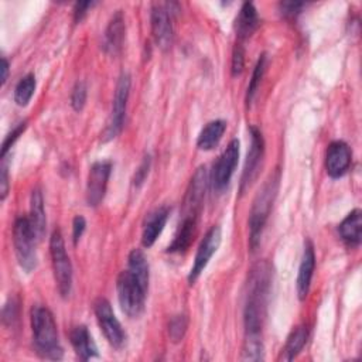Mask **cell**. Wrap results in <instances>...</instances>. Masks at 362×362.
<instances>
[{
	"mask_svg": "<svg viewBox=\"0 0 362 362\" xmlns=\"http://www.w3.org/2000/svg\"><path fill=\"white\" fill-rule=\"evenodd\" d=\"M272 287V267L267 262L256 263L246 283V297L243 308L245 337H260L266 318L267 301Z\"/></svg>",
	"mask_w": 362,
	"mask_h": 362,
	"instance_id": "6da1fadb",
	"label": "cell"
},
{
	"mask_svg": "<svg viewBox=\"0 0 362 362\" xmlns=\"http://www.w3.org/2000/svg\"><path fill=\"white\" fill-rule=\"evenodd\" d=\"M30 320L35 352L44 359H61L64 351L59 342L58 329L52 313L47 307L34 305L31 308Z\"/></svg>",
	"mask_w": 362,
	"mask_h": 362,
	"instance_id": "7a4b0ae2",
	"label": "cell"
},
{
	"mask_svg": "<svg viewBox=\"0 0 362 362\" xmlns=\"http://www.w3.org/2000/svg\"><path fill=\"white\" fill-rule=\"evenodd\" d=\"M279 181H280V173L279 170L269 175V178L263 182L260 189L257 191L250 214H249V243L252 250H256L262 232L264 229V225L267 222V218L270 215V211L273 208V202L276 199L277 191H279Z\"/></svg>",
	"mask_w": 362,
	"mask_h": 362,
	"instance_id": "3957f363",
	"label": "cell"
},
{
	"mask_svg": "<svg viewBox=\"0 0 362 362\" xmlns=\"http://www.w3.org/2000/svg\"><path fill=\"white\" fill-rule=\"evenodd\" d=\"M148 283L139 279L129 269L123 270L116 281L117 300L122 311L130 318L139 317L144 310Z\"/></svg>",
	"mask_w": 362,
	"mask_h": 362,
	"instance_id": "277c9868",
	"label": "cell"
},
{
	"mask_svg": "<svg viewBox=\"0 0 362 362\" xmlns=\"http://www.w3.org/2000/svg\"><path fill=\"white\" fill-rule=\"evenodd\" d=\"M37 235L33 229L28 216H18L13 226V243L17 262L27 273L33 272L37 266L35 242Z\"/></svg>",
	"mask_w": 362,
	"mask_h": 362,
	"instance_id": "5b68a950",
	"label": "cell"
},
{
	"mask_svg": "<svg viewBox=\"0 0 362 362\" xmlns=\"http://www.w3.org/2000/svg\"><path fill=\"white\" fill-rule=\"evenodd\" d=\"M49 253L58 291L61 297L65 298L71 294L72 288V264L66 255L62 235L58 229H55L49 238Z\"/></svg>",
	"mask_w": 362,
	"mask_h": 362,
	"instance_id": "8992f818",
	"label": "cell"
},
{
	"mask_svg": "<svg viewBox=\"0 0 362 362\" xmlns=\"http://www.w3.org/2000/svg\"><path fill=\"white\" fill-rule=\"evenodd\" d=\"M130 75L127 72H123L119 76V81L116 83L112 112L107 120V124L102 133V140L109 141L115 139L123 129L124 124V116H126V107L130 93Z\"/></svg>",
	"mask_w": 362,
	"mask_h": 362,
	"instance_id": "52a82bcc",
	"label": "cell"
},
{
	"mask_svg": "<svg viewBox=\"0 0 362 362\" xmlns=\"http://www.w3.org/2000/svg\"><path fill=\"white\" fill-rule=\"evenodd\" d=\"M93 311L98 320V324L107 339V342L113 346L120 349L126 344V332L122 328L119 320L116 318L110 303L106 298H98L93 304Z\"/></svg>",
	"mask_w": 362,
	"mask_h": 362,
	"instance_id": "ba28073f",
	"label": "cell"
},
{
	"mask_svg": "<svg viewBox=\"0 0 362 362\" xmlns=\"http://www.w3.org/2000/svg\"><path fill=\"white\" fill-rule=\"evenodd\" d=\"M171 14V4L168 3H154L151 6V33L157 47L163 51L170 49L174 40Z\"/></svg>",
	"mask_w": 362,
	"mask_h": 362,
	"instance_id": "9c48e42d",
	"label": "cell"
},
{
	"mask_svg": "<svg viewBox=\"0 0 362 362\" xmlns=\"http://www.w3.org/2000/svg\"><path fill=\"white\" fill-rule=\"evenodd\" d=\"M249 133H250V147L247 150V156L245 160L243 173H242V178H240V192L242 194L256 180L260 165H262V161H263V156H264V140H263L262 132L257 127L250 126Z\"/></svg>",
	"mask_w": 362,
	"mask_h": 362,
	"instance_id": "30bf717a",
	"label": "cell"
},
{
	"mask_svg": "<svg viewBox=\"0 0 362 362\" xmlns=\"http://www.w3.org/2000/svg\"><path fill=\"white\" fill-rule=\"evenodd\" d=\"M238 158H239V140L233 139L228 144V147L223 150V153L218 157L216 163L214 164L211 182H212V188L216 192H222L228 187L232 178V174L236 168Z\"/></svg>",
	"mask_w": 362,
	"mask_h": 362,
	"instance_id": "8fae6325",
	"label": "cell"
},
{
	"mask_svg": "<svg viewBox=\"0 0 362 362\" xmlns=\"http://www.w3.org/2000/svg\"><path fill=\"white\" fill-rule=\"evenodd\" d=\"M221 239H222V232H221V226L219 225H214L202 238L192 267L188 273V281L189 284L195 283V280L199 277V274L204 272V269L206 267L208 262L211 260V257L214 256V253L218 250L219 245H221Z\"/></svg>",
	"mask_w": 362,
	"mask_h": 362,
	"instance_id": "7c38bea8",
	"label": "cell"
},
{
	"mask_svg": "<svg viewBox=\"0 0 362 362\" xmlns=\"http://www.w3.org/2000/svg\"><path fill=\"white\" fill-rule=\"evenodd\" d=\"M112 164L109 161L93 163L89 168L86 182V204L89 206H98L105 197Z\"/></svg>",
	"mask_w": 362,
	"mask_h": 362,
	"instance_id": "4fadbf2b",
	"label": "cell"
},
{
	"mask_svg": "<svg viewBox=\"0 0 362 362\" xmlns=\"http://www.w3.org/2000/svg\"><path fill=\"white\" fill-rule=\"evenodd\" d=\"M351 158H352V151L345 141L342 140L332 141L328 146L327 154H325V168L328 175L332 178L342 177L351 165Z\"/></svg>",
	"mask_w": 362,
	"mask_h": 362,
	"instance_id": "5bb4252c",
	"label": "cell"
},
{
	"mask_svg": "<svg viewBox=\"0 0 362 362\" xmlns=\"http://www.w3.org/2000/svg\"><path fill=\"white\" fill-rule=\"evenodd\" d=\"M206 182H208V174L205 167H199L194 177L191 178L189 188L185 195L184 201V216H195L198 218V214L202 206V201L205 197V189H206Z\"/></svg>",
	"mask_w": 362,
	"mask_h": 362,
	"instance_id": "9a60e30c",
	"label": "cell"
},
{
	"mask_svg": "<svg viewBox=\"0 0 362 362\" xmlns=\"http://www.w3.org/2000/svg\"><path fill=\"white\" fill-rule=\"evenodd\" d=\"M314 267H315L314 246L310 240H307L304 243L303 257H301L298 274H297V296L300 300H304L308 294V290L311 286V279L314 274Z\"/></svg>",
	"mask_w": 362,
	"mask_h": 362,
	"instance_id": "2e32d148",
	"label": "cell"
},
{
	"mask_svg": "<svg viewBox=\"0 0 362 362\" xmlns=\"http://www.w3.org/2000/svg\"><path fill=\"white\" fill-rule=\"evenodd\" d=\"M124 31H126V25H124L123 14L120 10H117L112 16L103 34V49L107 54L116 55L120 52L124 41Z\"/></svg>",
	"mask_w": 362,
	"mask_h": 362,
	"instance_id": "e0dca14e",
	"label": "cell"
},
{
	"mask_svg": "<svg viewBox=\"0 0 362 362\" xmlns=\"http://www.w3.org/2000/svg\"><path fill=\"white\" fill-rule=\"evenodd\" d=\"M338 233L342 242L351 247H358L362 239V212L361 209L351 211L338 225Z\"/></svg>",
	"mask_w": 362,
	"mask_h": 362,
	"instance_id": "ac0fdd59",
	"label": "cell"
},
{
	"mask_svg": "<svg viewBox=\"0 0 362 362\" xmlns=\"http://www.w3.org/2000/svg\"><path fill=\"white\" fill-rule=\"evenodd\" d=\"M257 25H259V16L253 3H249V1L243 3L235 20V31L239 42L249 38L255 33Z\"/></svg>",
	"mask_w": 362,
	"mask_h": 362,
	"instance_id": "d6986e66",
	"label": "cell"
},
{
	"mask_svg": "<svg viewBox=\"0 0 362 362\" xmlns=\"http://www.w3.org/2000/svg\"><path fill=\"white\" fill-rule=\"evenodd\" d=\"M168 208L167 206H160L156 211H153L144 223L143 233H141V243L146 247H150L158 238V235L163 232L164 225L168 219Z\"/></svg>",
	"mask_w": 362,
	"mask_h": 362,
	"instance_id": "ffe728a7",
	"label": "cell"
},
{
	"mask_svg": "<svg viewBox=\"0 0 362 362\" xmlns=\"http://www.w3.org/2000/svg\"><path fill=\"white\" fill-rule=\"evenodd\" d=\"M69 338H71V344H72L76 355L82 361H88V359L98 356V348L85 325L75 327L71 331Z\"/></svg>",
	"mask_w": 362,
	"mask_h": 362,
	"instance_id": "44dd1931",
	"label": "cell"
},
{
	"mask_svg": "<svg viewBox=\"0 0 362 362\" xmlns=\"http://www.w3.org/2000/svg\"><path fill=\"white\" fill-rule=\"evenodd\" d=\"M195 226H197V218L195 216H184L173 242L167 247V252H170V253L185 252L188 249V246L191 245V240L194 238Z\"/></svg>",
	"mask_w": 362,
	"mask_h": 362,
	"instance_id": "7402d4cb",
	"label": "cell"
},
{
	"mask_svg": "<svg viewBox=\"0 0 362 362\" xmlns=\"http://www.w3.org/2000/svg\"><path fill=\"white\" fill-rule=\"evenodd\" d=\"M30 222L33 225V229L37 235V239H42L45 233V209H44V199L42 194L38 188L33 189L31 192V201H30Z\"/></svg>",
	"mask_w": 362,
	"mask_h": 362,
	"instance_id": "603a6c76",
	"label": "cell"
},
{
	"mask_svg": "<svg viewBox=\"0 0 362 362\" xmlns=\"http://www.w3.org/2000/svg\"><path fill=\"white\" fill-rule=\"evenodd\" d=\"M225 130H226V122L222 119H216V120L206 123L197 139L198 148H201V150L214 148L221 141Z\"/></svg>",
	"mask_w": 362,
	"mask_h": 362,
	"instance_id": "cb8c5ba5",
	"label": "cell"
},
{
	"mask_svg": "<svg viewBox=\"0 0 362 362\" xmlns=\"http://www.w3.org/2000/svg\"><path fill=\"white\" fill-rule=\"evenodd\" d=\"M307 338H308L307 327L305 325L296 327L287 338V342H286V345L281 351L280 359H283V361L294 359L300 354V351L304 348V345L307 342Z\"/></svg>",
	"mask_w": 362,
	"mask_h": 362,
	"instance_id": "d4e9b609",
	"label": "cell"
},
{
	"mask_svg": "<svg viewBox=\"0 0 362 362\" xmlns=\"http://www.w3.org/2000/svg\"><path fill=\"white\" fill-rule=\"evenodd\" d=\"M34 90H35V76L33 74H27L18 81V83L14 88L16 103L18 106H25L30 102Z\"/></svg>",
	"mask_w": 362,
	"mask_h": 362,
	"instance_id": "484cf974",
	"label": "cell"
},
{
	"mask_svg": "<svg viewBox=\"0 0 362 362\" xmlns=\"http://www.w3.org/2000/svg\"><path fill=\"white\" fill-rule=\"evenodd\" d=\"M127 269L133 272L139 279L148 283V263L144 253L140 249H133L127 257Z\"/></svg>",
	"mask_w": 362,
	"mask_h": 362,
	"instance_id": "4316f807",
	"label": "cell"
},
{
	"mask_svg": "<svg viewBox=\"0 0 362 362\" xmlns=\"http://www.w3.org/2000/svg\"><path fill=\"white\" fill-rule=\"evenodd\" d=\"M242 359L243 361H262L263 359V341L260 337H245Z\"/></svg>",
	"mask_w": 362,
	"mask_h": 362,
	"instance_id": "83f0119b",
	"label": "cell"
},
{
	"mask_svg": "<svg viewBox=\"0 0 362 362\" xmlns=\"http://www.w3.org/2000/svg\"><path fill=\"white\" fill-rule=\"evenodd\" d=\"M266 54H262L255 65V69H253V74H252V79L249 82V86H247V92H246V103L250 105L256 92H257V88H259V83L262 81V76L264 74V69H266Z\"/></svg>",
	"mask_w": 362,
	"mask_h": 362,
	"instance_id": "f1b7e54d",
	"label": "cell"
},
{
	"mask_svg": "<svg viewBox=\"0 0 362 362\" xmlns=\"http://www.w3.org/2000/svg\"><path fill=\"white\" fill-rule=\"evenodd\" d=\"M187 327H188V318L185 314H177L174 315L170 322H168V337L173 342H180L185 332H187Z\"/></svg>",
	"mask_w": 362,
	"mask_h": 362,
	"instance_id": "f546056e",
	"label": "cell"
},
{
	"mask_svg": "<svg viewBox=\"0 0 362 362\" xmlns=\"http://www.w3.org/2000/svg\"><path fill=\"white\" fill-rule=\"evenodd\" d=\"M86 102V85L85 82H76L71 93V105L75 110H81Z\"/></svg>",
	"mask_w": 362,
	"mask_h": 362,
	"instance_id": "4dcf8cb0",
	"label": "cell"
},
{
	"mask_svg": "<svg viewBox=\"0 0 362 362\" xmlns=\"http://www.w3.org/2000/svg\"><path fill=\"white\" fill-rule=\"evenodd\" d=\"M25 127H27V120L20 122V123L6 136V139H4V141H3V146H1V153H0V157H1V158H4V157L7 156L10 147H11V146L14 144V141L20 137V134L24 132Z\"/></svg>",
	"mask_w": 362,
	"mask_h": 362,
	"instance_id": "1f68e13d",
	"label": "cell"
},
{
	"mask_svg": "<svg viewBox=\"0 0 362 362\" xmlns=\"http://www.w3.org/2000/svg\"><path fill=\"white\" fill-rule=\"evenodd\" d=\"M243 64H245V52H243L242 44L238 42L235 45V49L232 54V68L230 69H232L233 76L240 75V72L243 71Z\"/></svg>",
	"mask_w": 362,
	"mask_h": 362,
	"instance_id": "d6a6232c",
	"label": "cell"
},
{
	"mask_svg": "<svg viewBox=\"0 0 362 362\" xmlns=\"http://www.w3.org/2000/svg\"><path fill=\"white\" fill-rule=\"evenodd\" d=\"M148 168H150V156H146L144 160L141 161V164L139 165V168L136 170L134 180H133V184H134V185L143 184V181L146 180V177H147V174H148Z\"/></svg>",
	"mask_w": 362,
	"mask_h": 362,
	"instance_id": "836d02e7",
	"label": "cell"
},
{
	"mask_svg": "<svg viewBox=\"0 0 362 362\" xmlns=\"http://www.w3.org/2000/svg\"><path fill=\"white\" fill-rule=\"evenodd\" d=\"M95 4H96L95 1H78V3H75V7H74V20H75V23H79L86 16L89 8H92V6H95Z\"/></svg>",
	"mask_w": 362,
	"mask_h": 362,
	"instance_id": "e575fe53",
	"label": "cell"
},
{
	"mask_svg": "<svg viewBox=\"0 0 362 362\" xmlns=\"http://www.w3.org/2000/svg\"><path fill=\"white\" fill-rule=\"evenodd\" d=\"M85 226H86V222H85V218L81 216V215H76L74 218V222H72V239H74V243L76 245L78 240L81 239L83 230H85Z\"/></svg>",
	"mask_w": 362,
	"mask_h": 362,
	"instance_id": "d590c367",
	"label": "cell"
},
{
	"mask_svg": "<svg viewBox=\"0 0 362 362\" xmlns=\"http://www.w3.org/2000/svg\"><path fill=\"white\" fill-rule=\"evenodd\" d=\"M280 6V10H281V14L284 17H294L300 8L304 6V3H296V1H283L279 4Z\"/></svg>",
	"mask_w": 362,
	"mask_h": 362,
	"instance_id": "8d00e7d4",
	"label": "cell"
},
{
	"mask_svg": "<svg viewBox=\"0 0 362 362\" xmlns=\"http://www.w3.org/2000/svg\"><path fill=\"white\" fill-rule=\"evenodd\" d=\"M3 163H1V170H0V192H1V199L6 198L7 195V191H8V175H7V163H6V158H1Z\"/></svg>",
	"mask_w": 362,
	"mask_h": 362,
	"instance_id": "74e56055",
	"label": "cell"
},
{
	"mask_svg": "<svg viewBox=\"0 0 362 362\" xmlns=\"http://www.w3.org/2000/svg\"><path fill=\"white\" fill-rule=\"evenodd\" d=\"M16 315H17V313H16V304H14L13 301L7 303V304L4 305V308H3V321H4L6 324L11 325V324H13V320L16 318Z\"/></svg>",
	"mask_w": 362,
	"mask_h": 362,
	"instance_id": "f35d334b",
	"label": "cell"
},
{
	"mask_svg": "<svg viewBox=\"0 0 362 362\" xmlns=\"http://www.w3.org/2000/svg\"><path fill=\"white\" fill-rule=\"evenodd\" d=\"M1 69H3V75H1V83H4L7 81V75H8V61L6 59V57L1 58Z\"/></svg>",
	"mask_w": 362,
	"mask_h": 362,
	"instance_id": "ab89813d",
	"label": "cell"
}]
</instances>
